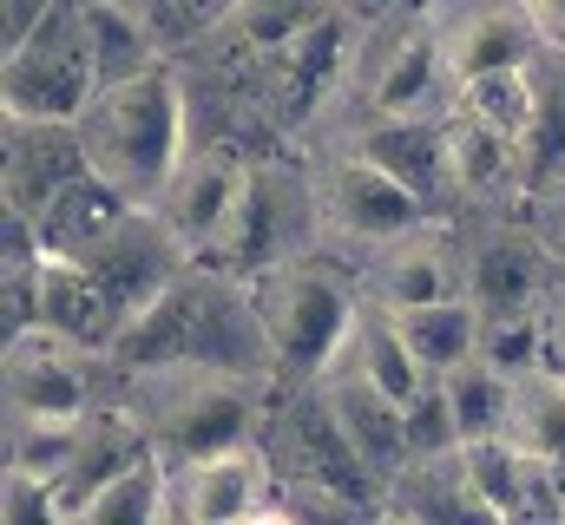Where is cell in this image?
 I'll use <instances>...</instances> for the list:
<instances>
[{
    "label": "cell",
    "mask_w": 565,
    "mask_h": 525,
    "mask_svg": "<svg viewBox=\"0 0 565 525\" xmlns=\"http://www.w3.org/2000/svg\"><path fill=\"white\" fill-rule=\"evenodd\" d=\"M79 131H86V158L106 184H119L132 204H164L178 164L198 144L191 86L171 60H151L139 73L99 86L93 106L79 113Z\"/></svg>",
    "instance_id": "1"
},
{
    "label": "cell",
    "mask_w": 565,
    "mask_h": 525,
    "mask_svg": "<svg viewBox=\"0 0 565 525\" xmlns=\"http://www.w3.org/2000/svg\"><path fill=\"white\" fill-rule=\"evenodd\" d=\"M250 302H257L277 382H322L349 355L369 315L362 269H349L335 244H309L296 257L270 262L264 276H250Z\"/></svg>",
    "instance_id": "2"
},
{
    "label": "cell",
    "mask_w": 565,
    "mask_h": 525,
    "mask_svg": "<svg viewBox=\"0 0 565 525\" xmlns=\"http://www.w3.org/2000/svg\"><path fill=\"white\" fill-rule=\"evenodd\" d=\"M119 394L145 420L151 447L171 467H184V460L264 440L277 375H244V368H211V362H164V368L119 375Z\"/></svg>",
    "instance_id": "3"
},
{
    "label": "cell",
    "mask_w": 565,
    "mask_h": 525,
    "mask_svg": "<svg viewBox=\"0 0 565 525\" xmlns=\"http://www.w3.org/2000/svg\"><path fill=\"white\" fill-rule=\"evenodd\" d=\"M7 427H79L99 400L119 394V368L106 349H86L46 322H26L7 335Z\"/></svg>",
    "instance_id": "4"
},
{
    "label": "cell",
    "mask_w": 565,
    "mask_h": 525,
    "mask_svg": "<svg viewBox=\"0 0 565 525\" xmlns=\"http://www.w3.org/2000/svg\"><path fill=\"white\" fill-rule=\"evenodd\" d=\"M7 113L79 119L99 93V53L86 33V0H46V13L0 53Z\"/></svg>",
    "instance_id": "5"
},
{
    "label": "cell",
    "mask_w": 565,
    "mask_h": 525,
    "mask_svg": "<svg viewBox=\"0 0 565 525\" xmlns=\"http://www.w3.org/2000/svg\"><path fill=\"white\" fill-rule=\"evenodd\" d=\"M316 217H322V244L355 250V257H375L395 237L434 224L440 211L427 204L415 184H402L395 171H382L375 158H362L355 144H335L316 164Z\"/></svg>",
    "instance_id": "6"
},
{
    "label": "cell",
    "mask_w": 565,
    "mask_h": 525,
    "mask_svg": "<svg viewBox=\"0 0 565 525\" xmlns=\"http://www.w3.org/2000/svg\"><path fill=\"white\" fill-rule=\"evenodd\" d=\"M309 244H322V217H316V171L302 178V171H289L282 158L264 151V158L250 164L244 204H237V217H231V231H224L217 257H204V262H224V269H237V276L250 282V276H264L270 262L296 257V250H309Z\"/></svg>",
    "instance_id": "7"
},
{
    "label": "cell",
    "mask_w": 565,
    "mask_h": 525,
    "mask_svg": "<svg viewBox=\"0 0 565 525\" xmlns=\"http://www.w3.org/2000/svg\"><path fill=\"white\" fill-rule=\"evenodd\" d=\"M559 282H565V262L553 250V237L540 231V217H487L460 244V296L480 315L546 309Z\"/></svg>",
    "instance_id": "8"
},
{
    "label": "cell",
    "mask_w": 565,
    "mask_h": 525,
    "mask_svg": "<svg viewBox=\"0 0 565 525\" xmlns=\"http://www.w3.org/2000/svg\"><path fill=\"white\" fill-rule=\"evenodd\" d=\"M171 519H184V525L282 519L277 467H270L264 440L224 447V453H204V460L171 467Z\"/></svg>",
    "instance_id": "9"
},
{
    "label": "cell",
    "mask_w": 565,
    "mask_h": 525,
    "mask_svg": "<svg viewBox=\"0 0 565 525\" xmlns=\"http://www.w3.org/2000/svg\"><path fill=\"white\" fill-rule=\"evenodd\" d=\"M250 164H257V151H244L231 138H198L191 158L178 164V178H171V191H164L158 211L191 244V257H217V244H224V231H231V217L244 204Z\"/></svg>",
    "instance_id": "10"
},
{
    "label": "cell",
    "mask_w": 565,
    "mask_h": 525,
    "mask_svg": "<svg viewBox=\"0 0 565 525\" xmlns=\"http://www.w3.org/2000/svg\"><path fill=\"white\" fill-rule=\"evenodd\" d=\"M93 158H86V131L79 119H46V113H7L0 131V191H7V211H26L40 217L73 178H86Z\"/></svg>",
    "instance_id": "11"
},
{
    "label": "cell",
    "mask_w": 565,
    "mask_h": 525,
    "mask_svg": "<svg viewBox=\"0 0 565 525\" xmlns=\"http://www.w3.org/2000/svg\"><path fill=\"white\" fill-rule=\"evenodd\" d=\"M342 144H355L362 158H375L382 171H395L402 184H415L427 204L447 217L454 184H447V113H362L355 126L342 131Z\"/></svg>",
    "instance_id": "12"
},
{
    "label": "cell",
    "mask_w": 565,
    "mask_h": 525,
    "mask_svg": "<svg viewBox=\"0 0 565 525\" xmlns=\"http://www.w3.org/2000/svg\"><path fill=\"white\" fill-rule=\"evenodd\" d=\"M362 289L375 309H415V302H440L460 296V244L440 231V217L395 237L388 250L362 257Z\"/></svg>",
    "instance_id": "13"
},
{
    "label": "cell",
    "mask_w": 565,
    "mask_h": 525,
    "mask_svg": "<svg viewBox=\"0 0 565 525\" xmlns=\"http://www.w3.org/2000/svg\"><path fill=\"white\" fill-rule=\"evenodd\" d=\"M322 394H329V407H335V420H342V433H349V447L362 453V467L382 480V486H395L402 473H408V407L395 400V394H382L369 375H355L349 362H335L329 375H322Z\"/></svg>",
    "instance_id": "14"
},
{
    "label": "cell",
    "mask_w": 565,
    "mask_h": 525,
    "mask_svg": "<svg viewBox=\"0 0 565 525\" xmlns=\"http://www.w3.org/2000/svg\"><path fill=\"white\" fill-rule=\"evenodd\" d=\"M540 26L520 0H473L460 7L447 26H440V53H447V79H480V73H500V66H526L540 60Z\"/></svg>",
    "instance_id": "15"
},
{
    "label": "cell",
    "mask_w": 565,
    "mask_h": 525,
    "mask_svg": "<svg viewBox=\"0 0 565 525\" xmlns=\"http://www.w3.org/2000/svg\"><path fill=\"white\" fill-rule=\"evenodd\" d=\"M33 322L73 335V342H86V349H106V355H113V342H119V329H126L119 309H113V296H106V282L93 276L86 257H40V276H33Z\"/></svg>",
    "instance_id": "16"
},
{
    "label": "cell",
    "mask_w": 565,
    "mask_h": 525,
    "mask_svg": "<svg viewBox=\"0 0 565 525\" xmlns=\"http://www.w3.org/2000/svg\"><path fill=\"white\" fill-rule=\"evenodd\" d=\"M126 211H132V197H126L119 184H106L99 171H86V178H73V184L33 217V231H40V250H46V257H79V250H93Z\"/></svg>",
    "instance_id": "17"
},
{
    "label": "cell",
    "mask_w": 565,
    "mask_h": 525,
    "mask_svg": "<svg viewBox=\"0 0 565 525\" xmlns=\"http://www.w3.org/2000/svg\"><path fill=\"white\" fill-rule=\"evenodd\" d=\"M395 315V329L408 335V349L422 355L427 375H447L454 362H467V355H480V309L467 302V296H440V302H415V309H388Z\"/></svg>",
    "instance_id": "18"
},
{
    "label": "cell",
    "mask_w": 565,
    "mask_h": 525,
    "mask_svg": "<svg viewBox=\"0 0 565 525\" xmlns=\"http://www.w3.org/2000/svg\"><path fill=\"white\" fill-rule=\"evenodd\" d=\"M171 519V460L151 447L139 453L126 473H113L86 506H79V519L73 525H164Z\"/></svg>",
    "instance_id": "19"
},
{
    "label": "cell",
    "mask_w": 565,
    "mask_h": 525,
    "mask_svg": "<svg viewBox=\"0 0 565 525\" xmlns=\"http://www.w3.org/2000/svg\"><path fill=\"white\" fill-rule=\"evenodd\" d=\"M342 362H349L355 375H369L382 394H395L402 407L434 382V375L422 368V355L408 349V335L395 329V315H388V309H375V302H369V315H362V329H355V342H349V355H342Z\"/></svg>",
    "instance_id": "20"
},
{
    "label": "cell",
    "mask_w": 565,
    "mask_h": 525,
    "mask_svg": "<svg viewBox=\"0 0 565 525\" xmlns=\"http://www.w3.org/2000/svg\"><path fill=\"white\" fill-rule=\"evenodd\" d=\"M454 113L480 119V126L507 131L513 144L533 138V119H540V79H533V60L526 66H500V73H480V79H460L454 86Z\"/></svg>",
    "instance_id": "21"
},
{
    "label": "cell",
    "mask_w": 565,
    "mask_h": 525,
    "mask_svg": "<svg viewBox=\"0 0 565 525\" xmlns=\"http://www.w3.org/2000/svg\"><path fill=\"white\" fill-rule=\"evenodd\" d=\"M507 440L526 447V453H565V375L559 368H520L513 394H507Z\"/></svg>",
    "instance_id": "22"
},
{
    "label": "cell",
    "mask_w": 565,
    "mask_h": 525,
    "mask_svg": "<svg viewBox=\"0 0 565 525\" xmlns=\"http://www.w3.org/2000/svg\"><path fill=\"white\" fill-rule=\"evenodd\" d=\"M440 382H447V400H454L460 440H493V433H507V394H513V375H507V368H493L487 355H467V362H454Z\"/></svg>",
    "instance_id": "23"
},
{
    "label": "cell",
    "mask_w": 565,
    "mask_h": 525,
    "mask_svg": "<svg viewBox=\"0 0 565 525\" xmlns=\"http://www.w3.org/2000/svg\"><path fill=\"white\" fill-rule=\"evenodd\" d=\"M329 7H335V0H237L231 20L217 26V40H231V46H244V53H277L296 33H309Z\"/></svg>",
    "instance_id": "24"
},
{
    "label": "cell",
    "mask_w": 565,
    "mask_h": 525,
    "mask_svg": "<svg viewBox=\"0 0 565 525\" xmlns=\"http://www.w3.org/2000/svg\"><path fill=\"white\" fill-rule=\"evenodd\" d=\"M480 355L507 375L540 368L546 362V309H520V315H487L480 322Z\"/></svg>",
    "instance_id": "25"
},
{
    "label": "cell",
    "mask_w": 565,
    "mask_h": 525,
    "mask_svg": "<svg viewBox=\"0 0 565 525\" xmlns=\"http://www.w3.org/2000/svg\"><path fill=\"white\" fill-rule=\"evenodd\" d=\"M460 447H467V440H460L447 382L434 375V382L408 400V453H415V460H447V453H460ZM415 460H408V467H415Z\"/></svg>",
    "instance_id": "26"
},
{
    "label": "cell",
    "mask_w": 565,
    "mask_h": 525,
    "mask_svg": "<svg viewBox=\"0 0 565 525\" xmlns=\"http://www.w3.org/2000/svg\"><path fill=\"white\" fill-rule=\"evenodd\" d=\"M231 7L237 0H158V13H151V26H158V40H164V53L184 40H204V33H217L224 20H231Z\"/></svg>",
    "instance_id": "27"
},
{
    "label": "cell",
    "mask_w": 565,
    "mask_h": 525,
    "mask_svg": "<svg viewBox=\"0 0 565 525\" xmlns=\"http://www.w3.org/2000/svg\"><path fill=\"white\" fill-rule=\"evenodd\" d=\"M540 231L553 237V250H559V262H565V178H553V184L540 191Z\"/></svg>",
    "instance_id": "28"
},
{
    "label": "cell",
    "mask_w": 565,
    "mask_h": 525,
    "mask_svg": "<svg viewBox=\"0 0 565 525\" xmlns=\"http://www.w3.org/2000/svg\"><path fill=\"white\" fill-rule=\"evenodd\" d=\"M546 368L565 375V282L553 289V302H546Z\"/></svg>",
    "instance_id": "29"
},
{
    "label": "cell",
    "mask_w": 565,
    "mask_h": 525,
    "mask_svg": "<svg viewBox=\"0 0 565 525\" xmlns=\"http://www.w3.org/2000/svg\"><path fill=\"white\" fill-rule=\"evenodd\" d=\"M520 7L533 13L540 40H546V46H559V53H565V0H520Z\"/></svg>",
    "instance_id": "30"
},
{
    "label": "cell",
    "mask_w": 565,
    "mask_h": 525,
    "mask_svg": "<svg viewBox=\"0 0 565 525\" xmlns=\"http://www.w3.org/2000/svg\"><path fill=\"white\" fill-rule=\"evenodd\" d=\"M119 7H132V13H145V20L158 13V0H119Z\"/></svg>",
    "instance_id": "31"
},
{
    "label": "cell",
    "mask_w": 565,
    "mask_h": 525,
    "mask_svg": "<svg viewBox=\"0 0 565 525\" xmlns=\"http://www.w3.org/2000/svg\"><path fill=\"white\" fill-rule=\"evenodd\" d=\"M553 467H559V493H565V453H559V460H553Z\"/></svg>",
    "instance_id": "32"
}]
</instances>
